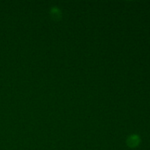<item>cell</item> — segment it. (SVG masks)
Here are the masks:
<instances>
[{
    "instance_id": "6da1fadb",
    "label": "cell",
    "mask_w": 150,
    "mask_h": 150,
    "mask_svg": "<svg viewBox=\"0 0 150 150\" xmlns=\"http://www.w3.org/2000/svg\"><path fill=\"white\" fill-rule=\"evenodd\" d=\"M141 142V139L138 135L133 134L131 135L128 137L127 140V145H128L130 147H136L138 145L140 144Z\"/></svg>"
},
{
    "instance_id": "7a4b0ae2",
    "label": "cell",
    "mask_w": 150,
    "mask_h": 150,
    "mask_svg": "<svg viewBox=\"0 0 150 150\" xmlns=\"http://www.w3.org/2000/svg\"><path fill=\"white\" fill-rule=\"evenodd\" d=\"M51 16H52L53 18L56 19V20H58V19H59L62 16L61 12H60V10H59L58 8H57V7H53L52 10H51Z\"/></svg>"
}]
</instances>
